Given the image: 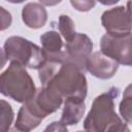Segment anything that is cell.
<instances>
[{"label":"cell","instance_id":"6da1fadb","mask_svg":"<svg viewBox=\"0 0 132 132\" xmlns=\"http://www.w3.org/2000/svg\"><path fill=\"white\" fill-rule=\"evenodd\" d=\"M38 76L41 86L54 91L63 99L85 100L87 97L88 84L84 70L68 60H46L38 69Z\"/></svg>","mask_w":132,"mask_h":132},{"label":"cell","instance_id":"7a4b0ae2","mask_svg":"<svg viewBox=\"0 0 132 132\" xmlns=\"http://www.w3.org/2000/svg\"><path fill=\"white\" fill-rule=\"evenodd\" d=\"M119 94L120 90L112 87L94 99L91 110L84 121V129L86 131H129L127 124H125L114 111V98H117Z\"/></svg>","mask_w":132,"mask_h":132},{"label":"cell","instance_id":"3957f363","mask_svg":"<svg viewBox=\"0 0 132 132\" xmlns=\"http://www.w3.org/2000/svg\"><path fill=\"white\" fill-rule=\"evenodd\" d=\"M35 84L26 70V67L10 62L9 66L0 75V92L19 103H25L36 93Z\"/></svg>","mask_w":132,"mask_h":132},{"label":"cell","instance_id":"277c9868","mask_svg":"<svg viewBox=\"0 0 132 132\" xmlns=\"http://www.w3.org/2000/svg\"><path fill=\"white\" fill-rule=\"evenodd\" d=\"M2 52L9 62H15L31 69L38 70L47 60L42 47L21 36L8 37Z\"/></svg>","mask_w":132,"mask_h":132},{"label":"cell","instance_id":"5b68a950","mask_svg":"<svg viewBox=\"0 0 132 132\" xmlns=\"http://www.w3.org/2000/svg\"><path fill=\"white\" fill-rule=\"evenodd\" d=\"M100 51L119 64L132 66V33L123 36L104 34L100 40Z\"/></svg>","mask_w":132,"mask_h":132},{"label":"cell","instance_id":"8992f818","mask_svg":"<svg viewBox=\"0 0 132 132\" xmlns=\"http://www.w3.org/2000/svg\"><path fill=\"white\" fill-rule=\"evenodd\" d=\"M101 24L111 36H123L132 32V19L124 6L105 10L101 15Z\"/></svg>","mask_w":132,"mask_h":132},{"label":"cell","instance_id":"52a82bcc","mask_svg":"<svg viewBox=\"0 0 132 132\" xmlns=\"http://www.w3.org/2000/svg\"><path fill=\"white\" fill-rule=\"evenodd\" d=\"M92 50L93 41L84 33H76L73 39L65 43L67 60L74 63L84 71L86 70V63L89 56L92 54Z\"/></svg>","mask_w":132,"mask_h":132},{"label":"cell","instance_id":"ba28073f","mask_svg":"<svg viewBox=\"0 0 132 132\" xmlns=\"http://www.w3.org/2000/svg\"><path fill=\"white\" fill-rule=\"evenodd\" d=\"M119 69V62L98 51L92 53L86 63V70L100 79L111 78Z\"/></svg>","mask_w":132,"mask_h":132},{"label":"cell","instance_id":"9c48e42d","mask_svg":"<svg viewBox=\"0 0 132 132\" xmlns=\"http://www.w3.org/2000/svg\"><path fill=\"white\" fill-rule=\"evenodd\" d=\"M40 42L47 60H67L65 44L62 41L60 33L57 31L52 30L44 32L40 36Z\"/></svg>","mask_w":132,"mask_h":132},{"label":"cell","instance_id":"30bf717a","mask_svg":"<svg viewBox=\"0 0 132 132\" xmlns=\"http://www.w3.org/2000/svg\"><path fill=\"white\" fill-rule=\"evenodd\" d=\"M22 20L31 29L42 28L47 21V12L41 3L30 2L22 9Z\"/></svg>","mask_w":132,"mask_h":132},{"label":"cell","instance_id":"8fae6325","mask_svg":"<svg viewBox=\"0 0 132 132\" xmlns=\"http://www.w3.org/2000/svg\"><path fill=\"white\" fill-rule=\"evenodd\" d=\"M85 100L79 98H67L64 102L60 122L65 126L76 125L84 117L86 105Z\"/></svg>","mask_w":132,"mask_h":132},{"label":"cell","instance_id":"7c38bea8","mask_svg":"<svg viewBox=\"0 0 132 132\" xmlns=\"http://www.w3.org/2000/svg\"><path fill=\"white\" fill-rule=\"evenodd\" d=\"M42 122L41 119L37 118L35 114H33L29 108L23 103L21 108L19 109L16 121L14 124V129L22 132H29L36 127L39 126V124Z\"/></svg>","mask_w":132,"mask_h":132},{"label":"cell","instance_id":"4fadbf2b","mask_svg":"<svg viewBox=\"0 0 132 132\" xmlns=\"http://www.w3.org/2000/svg\"><path fill=\"white\" fill-rule=\"evenodd\" d=\"M119 111L125 123L132 122V84L128 85L124 90L123 99L119 105Z\"/></svg>","mask_w":132,"mask_h":132},{"label":"cell","instance_id":"5bb4252c","mask_svg":"<svg viewBox=\"0 0 132 132\" xmlns=\"http://www.w3.org/2000/svg\"><path fill=\"white\" fill-rule=\"evenodd\" d=\"M58 29L63 38L66 41H70L75 36V26L72 19L67 14H61L59 16L58 22Z\"/></svg>","mask_w":132,"mask_h":132},{"label":"cell","instance_id":"9a60e30c","mask_svg":"<svg viewBox=\"0 0 132 132\" xmlns=\"http://www.w3.org/2000/svg\"><path fill=\"white\" fill-rule=\"evenodd\" d=\"M13 110L11 105L5 100L0 101V130L8 131L13 121Z\"/></svg>","mask_w":132,"mask_h":132},{"label":"cell","instance_id":"2e32d148","mask_svg":"<svg viewBox=\"0 0 132 132\" xmlns=\"http://www.w3.org/2000/svg\"><path fill=\"white\" fill-rule=\"evenodd\" d=\"M70 3L77 11L87 12L95 7L96 0H70Z\"/></svg>","mask_w":132,"mask_h":132},{"label":"cell","instance_id":"e0dca14e","mask_svg":"<svg viewBox=\"0 0 132 132\" xmlns=\"http://www.w3.org/2000/svg\"><path fill=\"white\" fill-rule=\"evenodd\" d=\"M11 24V14L1 7V30H5Z\"/></svg>","mask_w":132,"mask_h":132},{"label":"cell","instance_id":"ac0fdd59","mask_svg":"<svg viewBox=\"0 0 132 132\" xmlns=\"http://www.w3.org/2000/svg\"><path fill=\"white\" fill-rule=\"evenodd\" d=\"M44 131H67V126L59 122H53L50 126L45 128Z\"/></svg>","mask_w":132,"mask_h":132},{"label":"cell","instance_id":"d6986e66","mask_svg":"<svg viewBox=\"0 0 132 132\" xmlns=\"http://www.w3.org/2000/svg\"><path fill=\"white\" fill-rule=\"evenodd\" d=\"M62 0H39V2L44 6H55L59 4Z\"/></svg>","mask_w":132,"mask_h":132},{"label":"cell","instance_id":"ffe728a7","mask_svg":"<svg viewBox=\"0 0 132 132\" xmlns=\"http://www.w3.org/2000/svg\"><path fill=\"white\" fill-rule=\"evenodd\" d=\"M96 1H98L99 3H101V4H103V5H114L116 3H118L120 0H96Z\"/></svg>","mask_w":132,"mask_h":132},{"label":"cell","instance_id":"44dd1931","mask_svg":"<svg viewBox=\"0 0 132 132\" xmlns=\"http://www.w3.org/2000/svg\"><path fill=\"white\" fill-rule=\"evenodd\" d=\"M127 11H128V13H129V15L131 16V19H132V0H128V2H127Z\"/></svg>","mask_w":132,"mask_h":132},{"label":"cell","instance_id":"7402d4cb","mask_svg":"<svg viewBox=\"0 0 132 132\" xmlns=\"http://www.w3.org/2000/svg\"><path fill=\"white\" fill-rule=\"evenodd\" d=\"M5 1H7V2H9V3H13V4H19V3L24 2L25 0H5Z\"/></svg>","mask_w":132,"mask_h":132},{"label":"cell","instance_id":"603a6c76","mask_svg":"<svg viewBox=\"0 0 132 132\" xmlns=\"http://www.w3.org/2000/svg\"><path fill=\"white\" fill-rule=\"evenodd\" d=\"M131 123H132V122H131Z\"/></svg>","mask_w":132,"mask_h":132}]
</instances>
